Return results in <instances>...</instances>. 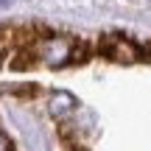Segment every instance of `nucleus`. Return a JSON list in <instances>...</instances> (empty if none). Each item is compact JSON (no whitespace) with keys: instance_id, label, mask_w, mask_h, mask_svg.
<instances>
[{"instance_id":"nucleus-2","label":"nucleus","mask_w":151,"mask_h":151,"mask_svg":"<svg viewBox=\"0 0 151 151\" xmlns=\"http://www.w3.org/2000/svg\"><path fill=\"white\" fill-rule=\"evenodd\" d=\"M104 53L112 62H123V65H132V62L140 59V48L126 37H109L104 42Z\"/></svg>"},{"instance_id":"nucleus-5","label":"nucleus","mask_w":151,"mask_h":151,"mask_svg":"<svg viewBox=\"0 0 151 151\" xmlns=\"http://www.w3.org/2000/svg\"><path fill=\"white\" fill-rule=\"evenodd\" d=\"M0 56H3V50H0Z\"/></svg>"},{"instance_id":"nucleus-4","label":"nucleus","mask_w":151,"mask_h":151,"mask_svg":"<svg viewBox=\"0 0 151 151\" xmlns=\"http://www.w3.org/2000/svg\"><path fill=\"white\" fill-rule=\"evenodd\" d=\"M0 151H11V143H9L6 134H0Z\"/></svg>"},{"instance_id":"nucleus-1","label":"nucleus","mask_w":151,"mask_h":151,"mask_svg":"<svg viewBox=\"0 0 151 151\" xmlns=\"http://www.w3.org/2000/svg\"><path fill=\"white\" fill-rule=\"evenodd\" d=\"M78 53L76 42L70 37H48L37 45V56L45 62V65H53V67H62Z\"/></svg>"},{"instance_id":"nucleus-3","label":"nucleus","mask_w":151,"mask_h":151,"mask_svg":"<svg viewBox=\"0 0 151 151\" xmlns=\"http://www.w3.org/2000/svg\"><path fill=\"white\" fill-rule=\"evenodd\" d=\"M76 106H78V101H76L73 92L59 90V92L50 95V115H53V118H65V115H70Z\"/></svg>"}]
</instances>
